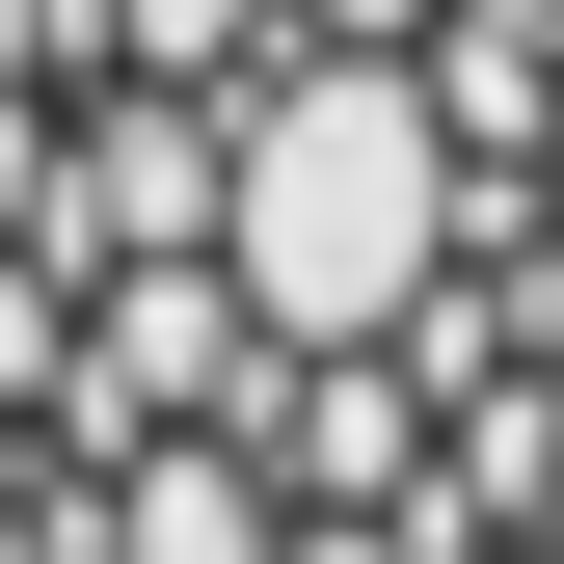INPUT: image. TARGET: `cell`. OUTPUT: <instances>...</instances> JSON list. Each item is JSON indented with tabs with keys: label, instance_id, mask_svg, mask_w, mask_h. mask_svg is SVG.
<instances>
[{
	"label": "cell",
	"instance_id": "cell-1",
	"mask_svg": "<svg viewBox=\"0 0 564 564\" xmlns=\"http://www.w3.org/2000/svg\"><path fill=\"white\" fill-rule=\"evenodd\" d=\"M0 564H564V0H0Z\"/></svg>",
	"mask_w": 564,
	"mask_h": 564
}]
</instances>
